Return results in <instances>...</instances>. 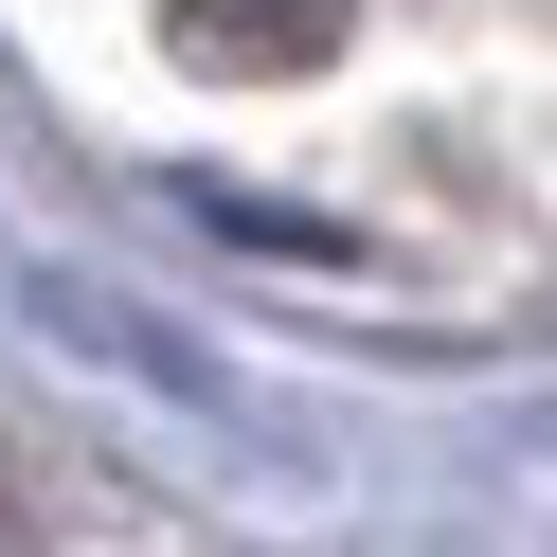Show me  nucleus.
Listing matches in <instances>:
<instances>
[{
  "label": "nucleus",
  "mask_w": 557,
  "mask_h": 557,
  "mask_svg": "<svg viewBox=\"0 0 557 557\" xmlns=\"http://www.w3.org/2000/svg\"><path fill=\"white\" fill-rule=\"evenodd\" d=\"M181 54L198 73H324L342 0H181Z\"/></svg>",
  "instance_id": "f257e3e1"
},
{
  "label": "nucleus",
  "mask_w": 557,
  "mask_h": 557,
  "mask_svg": "<svg viewBox=\"0 0 557 557\" xmlns=\"http://www.w3.org/2000/svg\"><path fill=\"white\" fill-rule=\"evenodd\" d=\"M0 557H18V468H0Z\"/></svg>",
  "instance_id": "f03ea898"
}]
</instances>
